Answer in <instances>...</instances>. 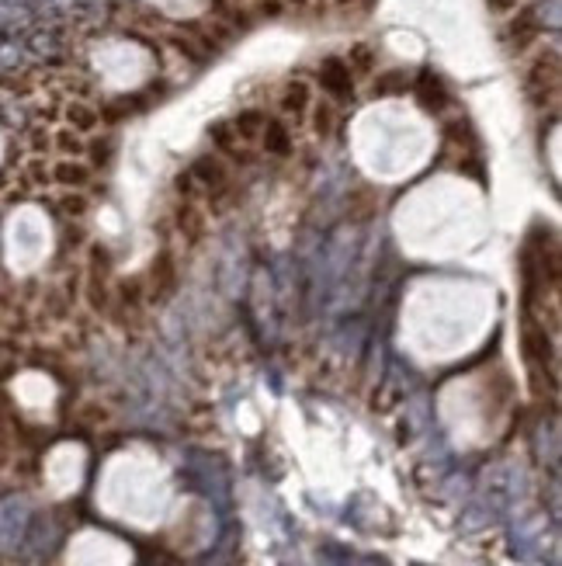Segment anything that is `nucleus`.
Listing matches in <instances>:
<instances>
[{"label":"nucleus","mask_w":562,"mask_h":566,"mask_svg":"<svg viewBox=\"0 0 562 566\" xmlns=\"http://www.w3.org/2000/svg\"><path fill=\"white\" fill-rule=\"evenodd\" d=\"M316 84L323 87V95L330 97L334 104L354 101V91H358V77L351 73V66H347L343 56H323L316 63Z\"/></svg>","instance_id":"obj_2"},{"label":"nucleus","mask_w":562,"mask_h":566,"mask_svg":"<svg viewBox=\"0 0 562 566\" xmlns=\"http://www.w3.org/2000/svg\"><path fill=\"white\" fill-rule=\"evenodd\" d=\"M538 35H541V25H538L534 7H521V11L510 14V21H507V29H503V42L510 46V53L525 56V49L538 42Z\"/></svg>","instance_id":"obj_3"},{"label":"nucleus","mask_w":562,"mask_h":566,"mask_svg":"<svg viewBox=\"0 0 562 566\" xmlns=\"http://www.w3.org/2000/svg\"><path fill=\"white\" fill-rule=\"evenodd\" d=\"M343 60H347V66H351V73H354V77H372V73H375V63H378L375 49H372V46H365V42L351 46V53H347Z\"/></svg>","instance_id":"obj_10"},{"label":"nucleus","mask_w":562,"mask_h":566,"mask_svg":"<svg viewBox=\"0 0 562 566\" xmlns=\"http://www.w3.org/2000/svg\"><path fill=\"white\" fill-rule=\"evenodd\" d=\"M312 101H316V97H312V87L306 77H292V80L278 91L281 115H288V119H295V122H302V119L310 115Z\"/></svg>","instance_id":"obj_4"},{"label":"nucleus","mask_w":562,"mask_h":566,"mask_svg":"<svg viewBox=\"0 0 562 566\" xmlns=\"http://www.w3.org/2000/svg\"><path fill=\"white\" fill-rule=\"evenodd\" d=\"M525 91L534 104H556V97H559V53L556 49H541L534 60L528 63L525 70Z\"/></svg>","instance_id":"obj_1"},{"label":"nucleus","mask_w":562,"mask_h":566,"mask_svg":"<svg viewBox=\"0 0 562 566\" xmlns=\"http://www.w3.org/2000/svg\"><path fill=\"white\" fill-rule=\"evenodd\" d=\"M21 525H25V507L21 504H7L0 511V545H14L18 535H21Z\"/></svg>","instance_id":"obj_8"},{"label":"nucleus","mask_w":562,"mask_h":566,"mask_svg":"<svg viewBox=\"0 0 562 566\" xmlns=\"http://www.w3.org/2000/svg\"><path fill=\"white\" fill-rule=\"evenodd\" d=\"M409 87V77L403 70H385L372 80V97H393V95H406Z\"/></svg>","instance_id":"obj_9"},{"label":"nucleus","mask_w":562,"mask_h":566,"mask_svg":"<svg viewBox=\"0 0 562 566\" xmlns=\"http://www.w3.org/2000/svg\"><path fill=\"white\" fill-rule=\"evenodd\" d=\"M490 4V11H497V14H503V11H510L517 0H486Z\"/></svg>","instance_id":"obj_11"},{"label":"nucleus","mask_w":562,"mask_h":566,"mask_svg":"<svg viewBox=\"0 0 562 566\" xmlns=\"http://www.w3.org/2000/svg\"><path fill=\"white\" fill-rule=\"evenodd\" d=\"M409 91H413V97H417L427 112H444V108L451 104V95H448L444 80L437 77L434 70H420L417 80H409Z\"/></svg>","instance_id":"obj_5"},{"label":"nucleus","mask_w":562,"mask_h":566,"mask_svg":"<svg viewBox=\"0 0 562 566\" xmlns=\"http://www.w3.org/2000/svg\"><path fill=\"white\" fill-rule=\"evenodd\" d=\"M292 129L285 126L281 119H268V126L260 132V146H264V154L268 157H288L292 154Z\"/></svg>","instance_id":"obj_7"},{"label":"nucleus","mask_w":562,"mask_h":566,"mask_svg":"<svg viewBox=\"0 0 562 566\" xmlns=\"http://www.w3.org/2000/svg\"><path fill=\"white\" fill-rule=\"evenodd\" d=\"M268 112H260V108H244L240 115H233L229 119V126H233V132H236V139L240 143H257L260 139V132H264V126H268Z\"/></svg>","instance_id":"obj_6"}]
</instances>
